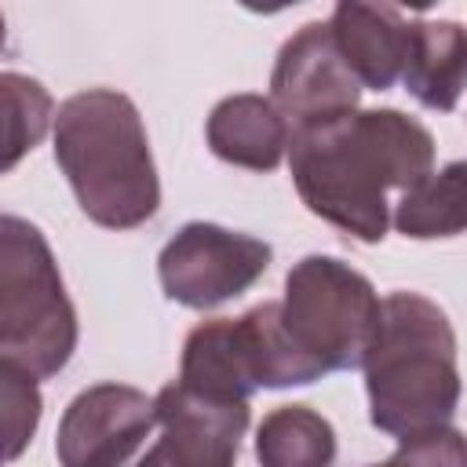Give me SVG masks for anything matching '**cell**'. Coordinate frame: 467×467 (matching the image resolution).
Here are the masks:
<instances>
[{
  "label": "cell",
  "instance_id": "obj_1",
  "mask_svg": "<svg viewBox=\"0 0 467 467\" xmlns=\"http://www.w3.org/2000/svg\"><path fill=\"white\" fill-rule=\"evenodd\" d=\"M288 164L314 215L376 244L390 226L387 190L405 193L434 171V135L401 109H358L317 128H296Z\"/></svg>",
  "mask_w": 467,
  "mask_h": 467
},
{
  "label": "cell",
  "instance_id": "obj_2",
  "mask_svg": "<svg viewBox=\"0 0 467 467\" xmlns=\"http://www.w3.org/2000/svg\"><path fill=\"white\" fill-rule=\"evenodd\" d=\"M55 161L80 212L106 230H135L161 204V179L135 102L113 88L69 95L55 117Z\"/></svg>",
  "mask_w": 467,
  "mask_h": 467
},
{
  "label": "cell",
  "instance_id": "obj_3",
  "mask_svg": "<svg viewBox=\"0 0 467 467\" xmlns=\"http://www.w3.org/2000/svg\"><path fill=\"white\" fill-rule=\"evenodd\" d=\"M361 368L376 431L412 438L449 427L460 405V368L456 332L438 303L420 292L387 296Z\"/></svg>",
  "mask_w": 467,
  "mask_h": 467
},
{
  "label": "cell",
  "instance_id": "obj_4",
  "mask_svg": "<svg viewBox=\"0 0 467 467\" xmlns=\"http://www.w3.org/2000/svg\"><path fill=\"white\" fill-rule=\"evenodd\" d=\"M77 350V310L44 234L0 219V361L36 379L58 376Z\"/></svg>",
  "mask_w": 467,
  "mask_h": 467
},
{
  "label": "cell",
  "instance_id": "obj_5",
  "mask_svg": "<svg viewBox=\"0 0 467 467\" xmlns=\"http://www.w3.org/2000/svg\"><path fill=\"white\" fill-rule=\"evenodd\" d=\"M372 281L336 255H303L285 277L281 317L299 350L325 372L361 368L379 328Z\"/></svg>",
  "mask_w": 467,
  "mask_h": 467
},
{
  "label": "cell",
  "instance_id": "obj_6",
  "mask_svg": "<svg viewBox=\"0 0 467 467\" xmlns=\"http://www.w3.org/2000/svg\"><path fill=\"white\" fill-rule=\"evenodd\" d=\"M274 252L266 241L215 226L186 223L157 259L161 288L171 303L190 310H212L248 292L270 266Z\"/></svg>",
  "mask_w": 467,
  "mask_h": 467
},
{
  "label": "cell",
  "instance_id": "obj_7",
  "mask_svg": "<svg viewBox=\"0 0 467 467\" xmlns=\"http://www.w3.org/2000/svg\"><path fill=\"white\" fill-rule=\"evenodd\" d=\"M361 80L343 62L328 22H306L292 33L270 73V102L281 109L288 128H317L358 113Z\"/></svg>",
  "mask_w": 467,
  "mask_h": 467
},
{
  "label": "cell",
  "instance_id": "obj_8",
  "mask_svg": "<svg viewBox=\"0 0 467 467\" xmlns=\"http://www.w3.org/2000/svg\"><path fill=\"white\" fill-rule=\"evenodd\" d=\"M157 423V398L128 383H95L80 390L55 438L62 467H124Z\"/></svg>",
  "mask_w": 467,
  "mask_h": 467
},
{
  "label": "cell",
  "instance_id": "obj_9",
  "mask_svg": "<svg viewBox=\"0 0 467 467\" xmlns=\"http://www.w3.org/2000/svg\"><path fill=\"white\" fill-rule=\"evenodd\" d=\"M157 423L161 438L135 467H237L248 401L208 398L175 379L157 394Z\"/></svg>",
  "mask_w": 467,
  "mask_h": 467
},
{
  "label": "cell",
  "instance_id": "obj_10",
  "mask_svg": "<svg viewBox=\"0 0 467 467\" xmlns=\"http://www.w3.org/2000/svg\"><path fill=\"white\" fill-rule=\"evenodd\" d=\"M409 18L390 4H361L343 0L336 4L328 29L336 36V47L350 73L361 80V88L387 91L394 80H401L405 51H409Z\"/></svg>",
  "mask_w": 467,
  "mask_h": 467
},
{
  "label": "cell",
  "instance_id": "obj_11",
  "mask_svg": "<svg viewBox=\"0 0 467 467\" xmlns=\"http://www.w3.org/2000/svg\"><path fill=\"white\" fill-rule=\"evenodd\" d=\"M288 142V120L263 95H230L208 113V146L226 164L274 171L285 161Z\"/></svg>",
  "mask_w": 467,
  "mask_h": 467
},
{
  "label": "cell",
  "instance_id": "obj_12",
  "mask_svg": "<svg viewBox=\"0 0 467 467\" xmlns=\"http://www.w3.org/2000/svg\"><path fill=\"white\" fill-rule=\"evenodd\" d=\"M405 91L427 109H456L467 88V29L452 18H416L401 69Z\"/></svg>",
  "mask_w": 467,
  "mask_h": 467
},
{
  "label": "cell",
  "instance_id": "obj_13",
  "mask_svg": "<svg viewBox=\"0 0 467 467\" xmlns=\"http://www.w3.org/2000/svg\"><path fill=\"white\" fill-rule=\"evenodd\" d=\"M179 383L208 398H226V401H248L259 390L237 317L204 321L186 336L182 361H179Z\"/></svg>",
  "mask_w": 467,
  "mask_h": 467
},
{
  "label": "cell",
  "instance_id": "obj_14",
  "mask_svg": "<svg viewBox=\"0 0 467 467\" xmlns=\"http://www.w3.org/2000/svg\"><path fill=\"white\" fill-rule=\"evenodd\" d=\"M241 336H244V350H248V365L255 376V387H303L325 376V368L317 361H310L299 343L292 339L285 317H281V303H259L248 314L237 317Z\"/></svg>",
  "mask_w": 467,
  "mask_h": 467
},
{
  "label": "cell",
  "instance_id": "obj_15",
  "mask_svg": "<svg viewBox=\"0 0 467 467\" xmlns=\"http://www.w3.org/2000/svg\"><path fill=\"white\" fill-rule=\"evenodd\" d=\"M394 226L405 237L434 241L467 230V161H449L394 204Z\"/></svg>",
  "mask_w": 467,
  "mask_h": 467
},
{
  "label": "cell",
  "instance_id": "obj_16",
  "mask_svg": "<svg viewBox=\"0 0 467 467\" xmlns=\"http://www.w3.org/2000/svg\"><path fill=\"white\" fill-rule=\"evenodd\" d=\"M255 460L259 467H332L336 431L306 405H281L255 431Z\"/></svg>",
  "mask_w": 467,
  "mask_h": 467
},
{
  "label": "cell",
  "instance_id": "obj_17",
  "mask_svg": "<svg viewBox=\"0 0 467 467\" xmlns=\"http://www.w3.org/2000/svg\"><path fill=\"white\" fill-rule=\"evenodd\" d=\"M0 99H4V171H11L22 161V153L47 135L58 113L44 84L15 69L0 73Z\"/></svg>",
  "mask_w": 467,
  "mask_h": 467
},
{
  "label": "cell",
  "instance_id": "obj_18",
  "mask_svg": "<svg viewBox=\"0 0 467 467\" xmlns=\"http://www.w3.org/2000/svg\"><path fill=\"white\" fill-rule=\"evenodd\" d=\"M0 394H4V438H7V460H18L22 449L33 441L40 423V390L36 376L4 365L0 361Z\"/></svg>",
  "mask_w": 467,
  "mask_h": 467
},
{
  "label": "cell",
  "instance_id": "obj_19",
  "mask_svg": "<svg viewBox=\"0 0 467 467\" xmlns=\"http://www.w3.org/2000/svg\"><path fill=\"white\" fill-rule=\"evenodd\" d=\"M394 456L409 467H467V438L452 427H434L412 438H398Z\"/></svg>",
  "mask_w": 467,
  "mask_h": 467
},
{
  "label": "cell",
  "instance_id": "obj_20",
  "mask_svg": "<svg viewBox=\"0 0 467 467\" xmlns=\"http://www.w3.org/2000/svg\"><path fill=\"white\" fill-rule=\"evenodd\" d=\"M372 467H409L405 460H398V456H390V460H383V463H372Z\"/></svg>",
  "mask_w": 467,
  "mask_h": 467
}]
</instances>
